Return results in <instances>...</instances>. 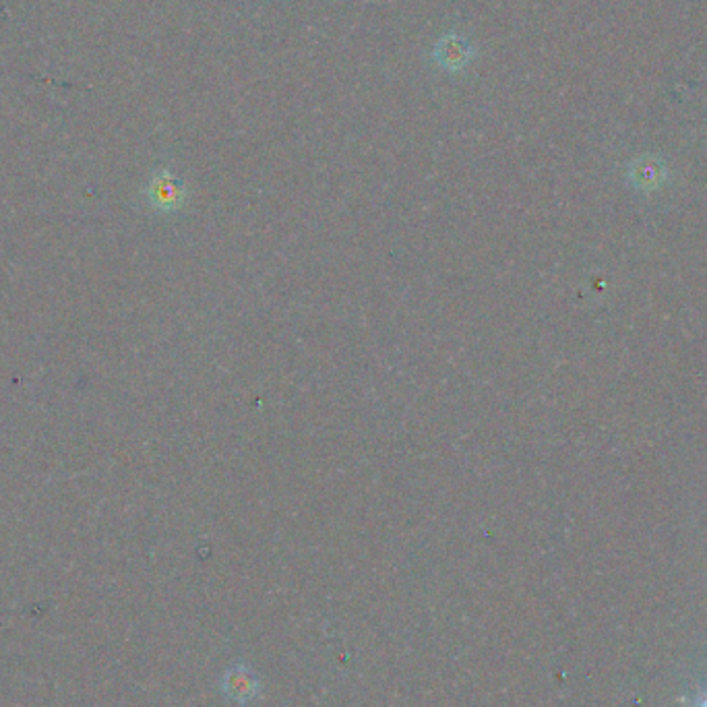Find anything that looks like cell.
<instances>
[{
  "instance_id": "obj_5",
  "label": "cell",
  "mask_w": 707,
  "mask_h": 707,
  "mask_svg": "<svg viewBox=\"0 0 707 707\" xmlns=\"http://www.w3.org/2000/svg\"><path fill=\"white\" fill-rule=\"evenodd\" d=\"M699 707H707V695H705V697H703V701H701V703H699Z\"/></svg>"
},
{
  "instance_id": "obj_3",
  "label": "cell",
  "mask_w": 707,
  "mask_h": 707,
  "mask_svg": "<svg viewBox=\"0 0 707 707\" xmlns=\"http://www.w3.org/2000/svg\"><path fill=\"white\" fill-rule=\"evenodd\" d=\"M147 195L153 207L162 211H174L182 207L184 199H187V187H184V182L178 176L168 170H162L151 178Z\"/></svg>"
},
{
  "instance_id": "obj_1",
  "label": "cell",
  "mask_w": 707,
  "mask_h": 707,
  "mask_svg": "<svg viewBox=\"0 0 707 707\" xmlns=\"http://www.w3.org/2000/svg\"><path fill=\"white\" fill-rule=\"evenodd\" d=\"M478 56V48L470 42V38L461 36L457 32H447L443 34L430 52V58L441 69L443 73L449 75H459L470 69Z\"/></svg>"
},
{
  "instance_id": "obj_4",
  "label": "cell",
  "mask_w": 707,
  "mask_h": 707,
  "mask_svg": "<svg viewBox=\"0 0 707 707\" xmlns=\"http://www.w3.org/2000/svg\"><path fill=\"white\" fill-rule=\"evenodd\" d=\"M629 176L633 180V184L637 189L641 191H656L660 189L668 172H666V166L656 160V158H641L637 160L631 170H629Z\"/></svg>"
},
{
  "instance_id": "obj_2",
  "label": "cell",
  "mask_w": 707,
  "mask_h": 707,
  "mask_svg": "<svg viewBox=\"0 0 707 707\" xmlns=\"http://www.w3.org/2000/svg\"><path fill=\"white\" fill-rule=\"evenodd\" d=\"M222 693L236 705L251 703L259 691L261 683L259 676L251 670L249 664H234L222 674Z\"/></svg>"
}]
</instances>
